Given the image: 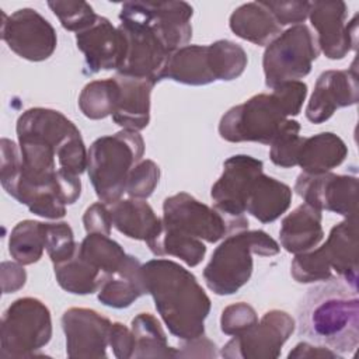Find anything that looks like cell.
I'll return each mask as SVG.
<instances>
[{
    "instance_id": "35",
    "label": "cell",
    "mask_w": 359,
    "mask_h": 359,
    "mask_svg": "<svg viewBox=\"0 0 359 359\" xmlns=\"http://www.w3.org/2000/svg\"><path fill=\"white\" fill-rule=\"evenodd\" d=\"M300 123L294 119H286L279 133L269 144V158L275 165L290 168L297 165V154L303 137L299 135Z\"/></svg>"
},
{
    "instance_id": "22",
    "label": "cell",
    "mask_w": 359,
    "mask_h": 359,
    "mask_svg": "<svg viewBox=\"0 0 359 359\" xmlns=\"http://www.w3.org/2000/svg\"><path fill=\"white\" fill-rule=\"evenodd\" d=\"M119 86V98L112 112L116 125L128 130H142L150 122V94L153 83L125 74L115 76Z\"/></svg>"
},
{
    "instance_id": "46",
    "label": "cell",
    "mask_w": 359,
    "mask_h": 359,
    "mask_svg": "<svg viewBox=\"0 0 359 359\" xmlns=\"http://www.w3.org/2000/svg\"><path fill=\"white\" fill-rule=\"evenodd\" d=\"M289 359L292 358H331V359H341V355L334 352L332 349L327 348V346H323V345H318V346H314L309 342H300L297 344L287 355Z\"/></svg>"
},
{
    "instance_id": "12",
    "label": "cell",
    "mask_w": 359,
    "mask_h": 359,
    "mask_svg": "<svg viewBox=\"0 0 359 359\" xmlns=\"http://www.w3.org/2000/svg\"><path fill=\"white\" fill-rule=\"evenodd\" d=\"M119 29L126 41V50L118 74L147 80L154 86L163 80L164 69L172 52L146 25L121 20Z\"/></svg>"
},
{
    "instance_id": "16",
    "label": "cell",
    "mask_w": 359,
    "mask_h": 359,
    "mask_svg": "<svg viewBox=\"0 0 359 359\" xmlns=\"http://www.w3.org/2000/svg\"><path fill=\"white\" fill-rule=\"evenodd\" d=\"M112 323L91 309L72 307L62 316L66 353L72 359L107 358Z\"/></svg>"
},
{
    "instance_id": "23",
    "label": "cell",
    "mask_w": 359,
    "mask_h": 359,
    "mask_svg": "<svg viewBox=\"0 0 359 359\" xmlns=\"http://www.w3.org/2000/svg\"><path fill=\"white\" fill-rule=\"evenodd\" d=\"M321 219V210L317 208L306 202L299 205L282 220L279 229L282 247L292 254L314 248L324 237Z\"/></svg>"
},
{
    "instance_id": "34",
    "label": "cell",
    "mask_w": 359,
    "mask_h": 359,
    "mask_svg": "<svg viewBox=\"0 0 359 359\" xmlns=\"http://www.w3.org/2000/svg\"><path fill=\"white\" fill-rule=\"evenodd\" d=\"M119 98V86L115 77L94 80L84 86L79 95V107L90 119H104L112 115Z\"/></svg>"
},
{
    "instance_id": "33",
    "label": "cell",
    "mask_w": 359,
    "mask_h": 359,
    "mask_svg": "<svg viewBox=\"0 0 359 359\" xmlns=\"http://www.w3.org/2000/svg\"><path fill=\"white\" fill-rule=\"evenodd\" d=\"M77 248L80 255L105 276L118 271L128 255L109 236L98 233H87Z\"/></svg>"
},
{
    "instance_id": "10",
    "label": "cell",
    "mask_w": 359,
    "mask_h": 359,
    "mask_svg": "<svg viewBox=\"0 0 359 359\" xmlns=\"http://www.w3.org/2000/svg\"><path fill=\"white\" fill-rule=\"evenodd\" d=\"M192 14L187 1H126L121 7L119 20L146 25L174 53L191 41Z\"/></svg>"
},
{
    "instance_id": "26",
    "label": "cell",
    "mask_w": 359,
    "mask_h": 359,
    "mask_svg": "<svg viewBox=\"0 0 359 359\" xmlns=\"http://www.w3.org/2000/svg\"><path fill=\"white\" fill-rule=\"evenodd\" d=\"M142 264L133 255H126L122 265L108 275L98 290V300L108 307H129L140 296L146 294Z\"/></svg>"
},
{
    "instance_id": "4",
    "label": "cell",
    "mask_w": 359,
    "mask_h": 359,
    "mask_svg": "<svg viewBox=\"0 0 359 359\" xmlns=\"http://www.w3.org/2000/svg\"><path fill=\"white\" fill-rule=\"evenodd\" d=\"M279 244L264 230H240L227 236L212 254L203 269L206 286L219 296L236 293L251 278L252 254L271 257Z\"/></svg>"
},
{
    "instance_id": "8",
    "label": "cell",
    "mask_w": 359,
    "mask_h": 359,
    "mask_svg": "<svg viewBox=\"0 0 359 359\" xmlns=\"http://www.w3.org/2000/svg\"><path fill=\"white\" fill-rule=\"evenodd\" d=\"M318 55L317 39L306 24L287 28L264 52L262 67L266 87L273 88L280 83L303 79L311 72V65Z\"/></svg>"
},
{
    "instance_id": "30",
    "label": "cell",
    "mask_w": 359,
    "mask_h": 359,
    "mask_svg": "<svg viewBox=\"0 0 359 359\" xmlns=\"http://www.w3.org/2000/svg\"><path fill=\"white\" fill-rule=\"evenodd\" d=\"M146 244L154 255H174L189 266L199 265L206 254V247L202 240L168 229L164 224H161L157 236Z\"/></svg>"
},
{
    "instance_id": "14",
    "label": "cell",
    "mask_w": 359,
    "mask_h": 359,
    "mask_svg": "<svg viewBox=\"0 0 359 359\" xmlns=\"http://www.w3.org/2000/svg\"><path fill=\"white\" fill-rule=\"evenodd\" d=\"M358 178L334 172L297 175L294 191L306 203L345 217L358 215Z\"/></svg>"
},
{
    "instance_id": "36",
    "label": "cell",
    "mask_w": 359,
    "mask_h": 359,
    "mask_svg": "<svg viewBox=\"0 0 359 359\" xmlns=\"http://www.w3.org/2000/svg\"><path fill=\"white\" fill-rule=\"evenodd\" d=\"M48 6L62 27L76 34L88 27L97 17L93 7L86 1H48Z\"/></svg>"
},
{
    "instance_id": "11",
    "label": "cell",
    "mask_w": 359,
    "mask_h": 359,
    "mask_svg": "<svg viewBox=\"0 0 359 359\" xmlns=\"http://www.w3.org/2000/svg\"><path fill=\"white\" fill-rule=\"evenodd\" d=\"M294 320L283 310H269L244 332L234 335L222 349L226 359H275L294 331Z\"/></svg>"
},
{
    "instance_id": "37",
    "label": "cell",
    "mask_w": 359,
    "mask_h": 359,
    "mask_svg": "<svg viewBox=\"0 0 359 359\" xmlns=\"http://www.w3.org/2000/svg\"><path fill=\"white\" fill-rule=\"evenodd\" d=\"M45 248L53 265L69 259L77 248L72 227L66 222L46 223Z\"/></svg>"
},
{
    "instance_id": "45",
    "label": "cell",
    "mask_w": 359,
    "mask_h": 359,
    "mask_svg": "<svg viewBox=\"0 0 359 359\" xmlns=\"http://www.w3.org/2000/svg\"><path fill=\"white\" fill-rule=\"evenodd\" d=\"M212 344L210 339L205 338V335L195 338V339H189V341H184L181 349H177V355L175 358H215L216 356V349L215 348H205L203 346Z\"/></svg>"
},
{
    "instance_id": "31",
    "label": "cell",
    "mask_w": 359,
    "mask_h": 359,
    "mask_svg": "<svg viewBox=\"0 0 359 359\" xmlns=\"http://www.w3.org/2000/svg\"><path fill=\"white\" fill-rule=\"evenodd\" d=\"M135 351L132 358H175L177 349L167 344L165 332L150 313H140L132 320Z\"/></svg>"
},
{
    "instance_id": "39",
    "label": "cell",
    "mask_w": 359,
    "mask_h": 359,
    "mask_svg": "<svg viewBox=\"0 0 359 359\" xmlns=\"http://www.w3.org/2000/svg\"><path fill=\"white\" fill-rule=\"evenodd\" d=\"M255 323H258L255 310L244 302L227 306L220 317V328L226 335H238Z\"/></svg>"
},
{
    "instance_id": "32",
    "label": "cell",
    "mask_w": 359,
    "mask_h": 359,
    "mask_svg": "<svg viewBox=\"0 0 359 359\" xmlns=\"http://www.w3.org/2000/svg\"><path fill=\"white\" fill-rule=\"evenodd\" d=\"M46 241V223L22 220L17 223L8 237V252L21 265H31L42 258Z\"/></svg>"
},
{
    "instance_id": "28",
    "label": "cell",
    "mask_w": 359,
    "mask_h": 359,
    "mask_svg": "<svg viewBox=\"0 0 359 359\" xmlns=\"http://www.w3.org/2000/svg\"><path fill=\"white\" fill-rule=\"evenodd\" d=\"M348 156L345 142L332 132H321L311 137H303L297 165L306 174H324L338 167Z\"/></svg>"
},
{
    "instance_id": "17",
    "label": "cell",
    "mask_w": 359,
    "mask_h": 359,
    "mask_svg": "<svg viewBox=\"0 0 359 359\" xmlns=\"http://www.w3.org/2000/svg\"><path fill=\"white\" fill-rule=\"evenodd\" d=\"M76 43L84 55L86 74L118 70L126 50V41L119 27H114L108 18L101 15L76 34Z\"/></svg>"
},
{
    "instance_id": "5",
    "label": "cell",
    "mask_w": 359,
    "mask_h": 359,
    "mask_svg": "<svg viewBox=\"0 0 359 359\" xmlns=\"http://www.w3.org/2000/svg\"><path fill=\"white\" fill-rule=\"evenodd\" d=\"M18 140L28 139L52 147L59 168L80 175L87 170V150L77 126L62 112L50 108H29L17 121Z\"/></svg>"
},
{
    "instance_id": "24",
    "label": "cell",
    "mask_w": 359,
    "mask_h": 359,
    "mask_svg": "<svg viewBox=\"0 0 359 359\" xmlns=\"http://www.w3.org/2000/svg\"><path fill=\"white\" fill-rule=\"evenodd\" d=\"M290 202V187L261 172L247 191L245 212L261 223H271L289 209Z\"/></svg>"
},
{
    "instance_id": "18",
    "label": "cell",
    "mask_w": 359,
    "mask_h": 359,
    "mask_svg": "<svg viewBox=\"0 0 359 359\" xmlns=\"http://www.w3.org/2000/svg\"><path fill=\"white\" fill-rule=\"evenodd\" d=\"M261 160L247 154H236L223 163V172L210 189L213 206L223 213L240 217L245 213V196L251 182L261 174Z\"/></svg>"
},
{
    "instance_id": "21",
    "label": "cell",
    "mask_w": 359,
    "mask_h": 359,
    "mask_svg": "<svg viewBox=\"0 0 359 359\" xmlns=\"http://www.w3.org/2000/svg\"><path fill=\"white\" fill-rule=\"evenodd\" d=\"M317 250L332 273L358 287V215L335 224L327 241Z\"/></svg>"
},
{
    "instance_id": "2",
    "label": "cell",
    "mask_w": 359,
    "mask_h": 359,
    "mask_svg": "<svg viewBox=\"0 0 359 359\" xmlns=\"http://www.w3.org/2000/svg\"><path fill=\"white\" fill-rule=\"evenodd\" d=\"M146 290L168 331L189 341L205 335L210 299L194 273L171 259H150L142 265Z\"/></svg>"
},
{
    "instance_id": "3",
    "label": "cell",
    "mask_w": 359,
    "mask_h": 359,
    "mask_svg": "<svg viewBox=\"0 0 359 359\" xmlns=\"http://www.w3.org/2000/svg\"><path fill=\"white\" fill-rule=\"evenodd\" d=\"M143 153L144 140L136 130L122 129L91 143L87 151V174L100 202L111 205L121 199L128 175Z\"/></svg>"
},
{
    "instance_id": "25",
    "label": "cell",
    "mask_w": 359,
    "mask_h": 359,
    "mask_svg": "<svg viewBox=\"0 0 359 359\" xmlns=\"http://www.w3.org/2000/svg\"><path fill=\"white\" fill-rule=\"evenodd\" d=\"M112 226L133 240L150 241L161 229L163 220L144 199H119L108 205Z\"/></svg>"
},
{
    "instance_id": "9",
    "label": "cell",
    "mask_w": 359,
    "mask_h": 359,
    "mask_svg": "<svg viewBox=\"0 0 359 359\" xmlns=\"http://www.w3.org/2000/svg\"><path fill=\"white\" fill-rule=\"evenodd\" d=\"M286 119L272 94H257L224 112L219 122V135L231 143L271 144Z\"/></svg>"
},
{
    "instance_id": "19",
    "label": "cell",
    "mask_w": 359,
    "mask_h": 359,
    "mask_svg": "<svg viewBox=\"0 0 359 359\" xmlns=\"http://www.w3.org/2000/svg\"><path fill=\"white\" fill-rule=\"evenodd\" d=\"M355 65L356 62L348 70H327L318 76L306 107V118L310 122L323 123L337 109L358 102L359 81Z\"/></svg>"
},
{
    "instance_id": "44",
    "label": "cell",
    "mask_w": 359,
    "mask_h": 359,
    "mask_svg": "<svg viewBox=\"0 0 359 359\" xmlns=\"http://www.w3.org/2000/svg\"><path fill=\"white\" fill-rule=\"evenodd\" d=\"M27 273L21 264L7 262L1 264V283L4 293H13L25 285Z\"/></svg>"
},
{
    "instance_id": "41",
    "label": "cell",
    "mask_w": 359,
    "mask_h": 359,
    "mask_svg": "<svg viewBox=\"0 0 359 359\" xmlns=\"http://www.w3.org/2000/svg\"><path fill=\"white\" fill-rule=\"evenodd\" d=\"M271 11L276 22L283 27L289 24H302L309 17L310 1H262Z\"/></svg>"
},
{
    "instance_id": "15",
    "label": "cell",
    "mask_w": 359,
    "mask_h": 359,
    "mask_svg": "<svg viewBox=\"0 0 359 359\" xmlns=\"http://www.w3.org/2000/svg\"><path fill=\"white\" fill-rule=\"evenodd\" d=\"M348 7L344 1H313L309 18L317 31L320 50L332 60L344 59L351 50H356L358 14L346 22Z\"/></svg>"
},
{
    "instance_id": "29",
    "label": "cell",
    "mask_w": 359,
    "mask_h": 359,
    "mask_svg": "<svg viewBox=\"0 0 359 359\" xmlns=\"http://www.w3.org/2000/svg\"><path fill=\"white\" fill-rule=\"evenodd\" d=\"M53 269L59 286L73 294H91L98 292L107 278L80 255L79 248H76L69 259L55 264Z\"/></svg>"
},
{
    "instance_id": "27",
    "label": "cell",
    "mask_w": 359,
    "mask_h": 359,
    "mask_svg": "<svg viewBox=\"0 0 359 359\" xmlns=\"http://www.w3.org/2000/svg\"><path fill=\"white\" fill-rule=\"evenodd\" d=\"M229 25L238 38L259 46H268L282 34V27L262 1H251L237 7L230 15Z\"/></svg>"
},
{
    "instance_id": "42",
    "label": "cell",
    "mask_w": 359,
    "mask_h": 359,
    "mask_svg": "<svg viewBox=\"0 0 359 359\" xmlns=\"http://www.w3.org/2000/svg\"><path fill=\"white\" fill-rule=\"evenodd\" d=\"M83 224L87 233H98V234L109 236L112 229V220H111L108 205L102 202H97L88 206L83 215Z\"/></svg>"
},
{
    "instance_id": "1",
    "label": "cell",
    "mask_w": 359,
    "mask_h": 359,
    "mask_svg": "<svg viewBox=\"0 0 359 359\" xmlns=\"http://www.w3.org/2000/svg\"><path fill=\"white\" fill-rule=\"evenodd\" d=\"M299 334L334 352L353 353L359 345L358 287L330 278L310 287L297 306Z\"/></svg>"
},
{
    "instance_id": "6",
    "label": "cell",
    "mask_w": 359,
    "mask_h": 359,
    "mask_svg": "<svg viewBox=\"0 0 359 359\" xmlns=\"http://www.w3.org/2000/svg\"><path fill=\"white\" fill-rule=\"evenodd\" d=\"M52 337L50 311L39 299L21 297L3 313L0 324V358L21 359L38 353Z\"/></svg>"
},
{
    "instance_id": "20",
    "label": "cell",
    "mask_w": 359,
    "mask_h": 359,
    "mask_svg": "<svg viewBox=\"0 0 359 359\" xmlns=\"http://www.w3.org/2000/svg\"><path fill=\"white\" fill-rule=\"evenodd\" d=\"M164 79L188 86H206L223 80L216 45H187L180 48L170 56L163 73Z\"/></svg>"
},
{
    "instance_id": "13",
    "label": "cell",
    "mask_w": 359,
    "mask_h": 359,
    "mask_svg": "<svg viewBox=\"0 0 359 359\" xmlns=\"http://www.w3.org/2000/svg\"><path fill=\"white\" fill-rule=\"evenodd\" d=\"M1 38L15 55L29 62L46 60L57 45L55 28L34 8H20L11 15L1 13Z\"/></svg>"
},
{
    "instance_id": "38",
    "label": "cell",
    "mask_w": 359,
    "mask_h": 359,
    "mask_svg": "<svg viewBox=\"0 0 359 359\" xmlns=\"http://www.w3.org/2000/svg\"><path fill=\"white\" fill-rule=\"evenodd\" d=\"M160 168L153 160H140L129 172L125 192L135 199H146L156 189Z\"/></svg>"
},
{
    "instance_id": "43",
    "label": "cell",
    "mask_w": 359,
    "mask_h": 359,
    "mask_svg": "<svg viewBox=\"0 0 359 359\" xmlns=\"http://www.w3.org/2000/svg\"><path fill=\"white\" fill-rule=\"evenodd\" d=\"M109 346L112 348V352L116 358H132L135 351V337L132 330H129L122 323H112L109 330Z\"/></svg>"
},
{
    "instance_id": "7",
    "label": "cell",
    "mask_w": 359,
    "mask_h": 359,
    "mask_svg": "<svg viewBox=\"0 0 359 359\" xmlns=\"http://www.w3.org/2000/svg\"><path fill=\"white\" fill-rule=\"evenodd\" d=\"M163 224L187 236L217 243L219 240L248 227L245 216L233 217L215 206L210 208L187 192L164 199Z\"/></svg>"
},
{
    "instance_id": "40",
    "label": "cell",
    "mask_w": 359,
    "mask_h": 359,
    "mask_svg": "<svg viewBox=\"0 0 359 359\" xmlns=\"http://www.w3.org/2000/svg\"><path fill=\"white\" fill-rule=\"evenodd\" d=\"M286 116L299 115L307 95V86L300 80L285 81L272 88L271 93Z\"/></svg>"
}]
</instances>
